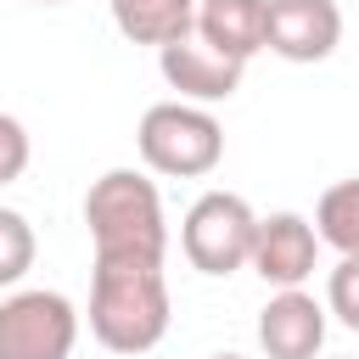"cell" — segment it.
I'll list each match as a JSON object with an SVG mask.
<instances>
[{
  "instance_id": "cell-1",
  "label": "cell",
  "mask_w": 359,
  "mask_h": 359,
  "mask_svg": "<svg viewBox=\"0 0 359 359\" xmlns=\"http://www.w3.org/2000/svg\"><path fill=\"white\" fill-rule=\"evenodd\" d=\"M174 303L163 264L151 258H95L90 275V337L112 353H146L168 337Z\"/></svg>"
},
{
  "instance_id": "cell-2",
  "label": "cell",
  "mask_w": 359,
  "mask_h": 359,
  "mask_svg": "<svg viewBox=\"0 0 359 359\" xmlns=\"http://www.w3.org/2000/svg\"><path fill=\"white\" fill-rule=\"evenodd\" d=\"M84 224H90L95 258H151V264H163V252H168L163 196L135 168H107L84 191Z\"/></svg>"
},
{
  "instance_id": "cell-3",
  "label": "cell",
  "mask_w": 359,
  "mask_h": 359,
  "mask_svg": "<svg viewBox=\"0 0 359 359\" xmlns=\"http://www.w3.org/2000/svg\"><path fill=\"white\" fill-rule=\"evenodd\" d=\"M135 146H140V163L163 180H202L219 168L224 157V123L196 107V101H157L140 112V129H135Z\"/></svg>"
},
{
  "instance_id": "cell-4",
  "label": "cell",
  "mask_w": 359,
  "mask_h": 359,
  "mask_svg": "<svg viewBox=\"0 0 359 359\" xmlns=\"http://www.w3.org/2000/svg\"><path fill=\"white\" fill-rule=\"evenodd\" d=\"M252 236H258V213L236 191L196 196L185 208V224H180V247H185L191 269H202V275H236V269H247Z\"/></svg>"
},
{
  "instance_id": "cell-5",
  "label": "cell",
  "mask_w": 359,
  "mask_h": 359,
  "mask_svg": "<svg viewBox=\"0 0 359 359\" xmlns=\"http://www.w3.org/2000/svg\"><path fill=\"white\" fill-rule=\"evenodd\" d=\"M79 342V309L62 292L22 286L0 297V359H67Z\"/></svg>"
},
{
  "instance_id": "cell-6",
  "label": "cell",
  "mask_w": 359,
  "mask_h": 359,
  "mask_svg": "<svg viewBox=\"0 0 359 359\" xmlns=\"http://www.w3.org/2000/svg\"><path fill=\"white\" fill-rule=\"evenodd\" d=\"M314 258H320V230H314L303 213H269V219H258L247 269H252L264 286H275V292L303 286V280L314 275Z\"/></svg>"
},
{
  "instance_id": "cell-7",
  "label": "cell",
  "mask_w": 359,
  "mask_h": 359,
  "mask_svg": "<svg viewBox=\"0 0 359 359\" xmlns=\"http://www.w3.org/2000/svg\"><path fill=\"white\" fill-rule=\"evenodd\" d=\"M157 67H163L168 90H180V101L213 107V101H230V95L241 90V67H247V62L213 50L202 34H185V39H174V45L157 50Z\"/></svg>"
},
{
  "instance_id": "cell-8",
  "label": "cell",
  "mask_w": 359,
  "mask_h": 359,
  "mask_svg": "<svg viewBox=\"0 0 359 359\" xmlns=\"http://www.w3.org/2000/svg\"><path fill=\"white\" fill-rule=\"evenodd\" d=\"M342 45L337 0H269V50L286 62H325Z\"/></svg>"
},
{
  "instance_id": "cell-9",
  "label": "cell",
  "mask_w": 359,
  "mask_h": 359,
  "mask_svg": "<svg viewBox=\"0 0 359 359\" xmlns=\"http://www.w3.org/2000/svg\"><path fill=\"white\" fill-rule=\"evenodd\" d=\"M258 348L264 359H314L325 348V303H314L303 286L275 292L258 309Z\"/></svg>"
},
{
  "instance_id": "cell-10",
  "label": "cell",
  "mask_w": 359,
  "mask_h": 359,
  "mask_svg": "<svg viewBox=\"0 0 359 359\" xmlns=\"http://www.w3.org/2000/svg\"><path fill=\"white\" fill-rule=\"evenodd\" d=\"M196 34L213 50L252 62L269 50V0H196Z\"/></svg>"
},
{
  "instance_id": "cell-11",
  "label": "cell",
  "mask_w": 359,
  "mask_h": 359,
  "mask_svg": "<svg viewBox=\"0 0 359 359\" xmlns=\"http://www.w3.org/2000/svg\"><path fill=\"white\" fill-rule=\"evenodd\" d=\"M112 22L129 45H174L185 34H196V0H107Z\"/></svg>"
},
{
  "instance_id": "cell-12",
  "label": "cell",
  "mask_w": 359,
  "mask_h": 359,
  "mask_svg": "<svg viewBox=\"0 0 359 359\" xmlns=\"http://www.w3.org/2000/svg\"><path fill=\"white\" fill-rule=\"evenodd\" d=\"M314 230H320V241L337 247L342 258L359 252V174H353V180H337V185L320 196V208H314Z\"/></svg>"
},
{
  "instance_id": "cell-13",
  "label": "cell",
  "mask_w": 359,
  "mask_h": 359,
  "mask_svg": "<svg viewBox=\"0 0 359 359\" xmlns=\"http://www.w3.org/2000/svg\"><path fill=\"white\" fill-rule=\"evenodd\" d=\"M34 252H39L34 224H28L17 208H0V292L17 286V280L34 269Z\"/></svg>"
},
{
  "instance_id": "cell-14",
  "label": "cell",
  "mask_w": 359,
  "mask_h": 359,
  "mask_svg": "<svg viewBox=\"0 0 359 359\" xmlns=\"http://www.w3.org/2000/svg\"><path fill=\"white\" fill-rule=\"evenodd\" d=\"M325 314H337L348 331H359V252L337 258V269L325 275Z\"/></svg>"
},
{
  "instance_id": "cell-15",
  "label": "cell",
  "mask_w": 359,
  "mask_h": 359,
  "mask_svg": "<svg viewBox=\"0 0 359 359\" xmlns=\"http://www.w3.org/2000/svg\"><path fill=\"white\" fill-rule=\"evenodd\" d=\"M28 157H34V146H28V129H22L11 112H0V185L22 180Z\"/></svg>"
},
{
  "instance_id": "cell-16",
  "label": "cell",
  "mask_w": 359,
  "mask_h": 359,
  "mask_svg": "<svg viewBox=\"0 0 359 359\" xmlns=\"http://www.w3.org/2000/svg\"><path fill=\"white\" fill-rule=\"evenodd\" d=\"M213 359H247V353H213Z\"/></svg>"
},
{
  "instance_id": "cell-17",
  "label": "cell",
  "mask_w": 359,
  "mask_h": 359,
  "mask_svg": "<svg viewBox=\"0 0 359 359\" xmlns=\"http://www.w3.org/2000/svg\"><path fill=\"white\" fill-rule=\"evenodd\" d=\"M34 6H62V0H34Z\"/></svg>"
},
{
  "instance_id": "cell-18",
  "label": "cell",
  "mask_w": 359,
  "mask_h": 359,
  "mask_svg": "<svg viewBox=\"0 0 359 359\" xmlns=\"http://www.w3.org/2000/svg\"><path fill=\"white\" fill-rule=\"evenodd\" d=\"M342 359H348V353H342Z\"/></svg>"
}]
</instances>
